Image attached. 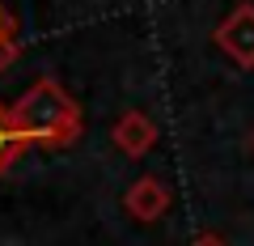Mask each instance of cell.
I'll return each mask as SVG.
<instances>
[{
    "label": "cell",
    "mask_w": 254,
    "mask_h": 246,
    "mask_svg": "<svg viewBox=\"0 0 254 246\" xmlns=\"http://www.w3.org/2000/svg\"><path fill=\"white\" fill-rule=\"evenodd\" d=\"M17 60V38H13V17L0 9V68H9Z\"/></svg>",
    "instance_id": "8992f818"
},
{
    "label": "cell",
    "mask_w": 254,
    "mask_h": 246,
    "mask_svg": "<svg viewBox=\"0 0 254 246\" xmlns=\"http://www.w3.org/2000/svg\"><path fill=\"white\" fill-rule=\"evenodd\" d=\"M212 43L225 51V60H229L233 68L250 73V68H254V0L233 4V9H229L225 17L216 21V30H212Z\"/></svg>",
    "instance_id": "7a4b0ae2"
},
{
    "label": "cell",
    "mask_w": 254,
    "mask_h": 246,
    "mask_svg": "<svg viewBox=\"0 0 254 246\" xmlns=\"http://www.w3.org/2000/svg\"><path fill=\"white\" fill-rule=\"evenodd\" d=\"M17 157H21V145H17V136L9 132V106H0V178L13 170Z\"/></svg>",
    "instance_id": "5b68a950"
},
{
    "label": "cell",
    "mask_w": 254,
    "mask_h": 246,
    "mask_svg": "<svg viewBox=\"0 0 254 246\" xmlns=\"http://www.w3.org/2000/svg\"><path fill=\"white\" fill-rule=\"evenodd\" d=\"M9 132L17 136L21 149L43 145V149H68L81 140L85 132V115L81 102L64 89L60 81L43 77L34 81L17 102L9 106Z\"/></svg>",
    "instance_id": "6da1fadb"
},
{
    "label": "cell",
    "mask_w": 254,
    "mask_h": 246,
    "mask_svg": "<svg viewBox=\"0 0 254 246\" xmlns=\"http://www.w3.org/2000/svg\"><path fill=\"white\" fill-rule=\"evenodd\" d=\"M174 204V191L165 187V178H157V174H144V178H136L131 187L123 191V208L131 221H140V225H153V221H161L165 212H170Z\"/></svg>",
    "instance_id": "3957f363"
},
{
    "label": "cell",
    "mask_w": 254,
    "mask_h": 246,
    "mask_svg": "<svg viewBox=\"0 0 254 246\" xmlns=\"http://www.w3.org/2000/svg\"><path fill=\"white\" fill-rule=\"evenodd\" d=\"M190 246H229V242H225L220 234H212V229H208V234H199V238H195Z\"/></svg>",
    "instance_id": "52a82bcc"
},
{
    "label": "cell",
    "mask_w": 254,
    "mask_h": 246,
    "mask_svg": "<svg viewBox=\"0 0 254 246\" xmlns=\"http://www.w3.org/2000/svg\"><path fill=\"white\" fill-rule=\"evenodd\" d=\"M110 140H115V149L123 157H144L148 149L157 145V123H153V115L148 110H123V115L115 119V128H110Z\"/></svg>",
    "instance_id": "277c9868"
}]
</instances>
